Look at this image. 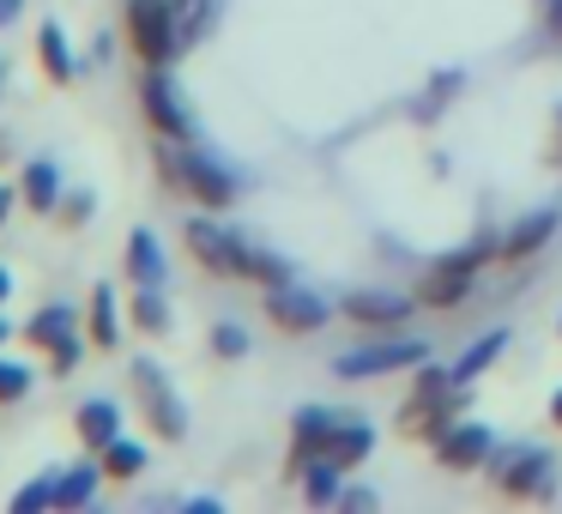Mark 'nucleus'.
<instances>
[{"label": "nucleus", "instance_id": "25", "mask_svg": "<svg viewBox=\"0 0 562 514\" xmlns=\"http://www.w3.org/2000/svg\"><path fill=\"white\" fill-rule=\"evenodd\" d=\"M170 7H176V31H182V49H188V43H194L200 31H206L212 0H170Z\"/></svg>", "mask_w": 562, "mask_h": 514}, {"label": "nucleus", "instance_id": "11", "mask_svg": "<svg viewBox=\"0 0 562 514\" xmlns=\"http://www.w3.org/2000/svg\"><path fill=\"white\" fill-rule=\"evenodd\" d=\"M345 315L363 321V327H400L412 315V297H393V291H351L345 297Z\"/></svg>", "mask_w": 562, "mask_h": 514}, {"label": "nucleus", "instance_id": "22", "mask_svg": "<svg viewBox=\"0 0 562 514\" xmlns=\"http://www.w3.org/2000/svg\"><path fill=\"white\" fill-rule=\"evenodd\" d=\"M502 345H508V333H502V327H496V333H484V339H477L472 351H465L460 364H453V381H472L477 369L490 364V357H502Z\"/></svg>", "mask_w": 562, "mask_h": 514}, {"label": "nucleus", "instance_id": "6", "mask_svg": "<svg viewBox=\"0 0 562 514\" xmlns=\"http://www.w3.org/2000/svg\"><path fill=\"white\" fill-rule=\"evenodd\" d=\"M484 260H490V243L460 248L453 260H436V267H429V279H424V303H436V309L460 303V297L472 291V279H477V267H484Z\"/></svg>", "mask_w": 562, "mask_h": 514}, {"label": "nucleus", "instance_id": "24", "mask_svg": "<svg viewBox=\"0 0 562 514\" xmlns=\"http://www.w3.org/2000/svg\"><path fill=\"white\" fill-rule=\"evenodd\" d=\"M550 231H557V212H532V219H520V231L508 236V255H526V248L550 243Z\"/></svg>", "mask_w": 562, "mask_h": 514}, {"label": "nucleus", "instance_id": "16", "mask_svg": "<svg viewBox=\"0 0 562 514\" xmlns=\"http://www.w3.org/2000/svg\"><path fill=\"white\" fill-rule=\"evenodd\" d=\"M25 339H31V345H49V351H55L61 339H74V309H67V303L37 309V315L25 321Z\"/></svg>", "mask_w": 562, "mask_h": 514}, {"label": "nucleus", "instance_id": "30", "mask_svg": "<svg viewBox=\"0 0 562 514\" xmlns=\"http://www.w3.org/2000/svg\"><path fill=\"white\" fill-rule=\"evenodd\" d=\"M212 351H218V357H243L248 351V333L236 327V321H224V327L212 333Z\"/></svg>", "mask_w": 562, "mask_h": 514}, {"label": "nucleus", "instance_id": "13", "mask_svg": "<svg viewBox=\"0 0 562 514\" xmlns=\"http://www.w3.org/2000/svg\"><path fill=\"white\" fill-rule=\"evenodd\" d=\"M74 424H79V442H86V448H110V442L122 436V412H115V400H86Z\"/></svg>", "mask_w": 562, "mask_h": 514}, {"label": "nucleus", "instance_id": "10", "mask_svg": "<svg viewBox=\"0 0 562 514\" xmlns=\"http://www.w3.org/2000/svg\"><path fill=\"white\" fill-rule=\"evenodd\" d=\"M490 454H496V436H490L484 424H453L448 436H441V466H453V472H472Z\"/></svg>", "mask_w": 562, "mask_h": 514}, {"label": "nucleus", "instance_id": "7", "mask_svg": "<svg viewBox=\"0 0 562 514\" xmlns=\"http://www.w3.org/2000/svg\"><path fill=\"white\" fill-rule=\"evenodd\" d=\"M405 364H424V345L417 339H400V345H363V351H345L339 376L345 381H369V376H387V369H405Z\"/></svg>", "mask_w": 562, "mask_h": 514}, {"label": "nucleus", "instance_id": "4", "mask_svg": "<svg viewBox=\"0 0 562 514\" xmlns=\"http://www.w3.org/2000/svg\"><path fill=\"white\" fill-rule=\"evenodd\" d=\"M134 393H139V405H146V417H151V429L158 436H170V442H182L188 436V412H182V400L170 393V381H164V369L151 364V357H139L134 369Z\"/></svg>", "mask_w": 562, "mask_h": 514}, {"label": "nucleus", "instance_id": "1", "mask_svg": "<svg viewBox=\"0 0 562 514\" xmlns=\"http://www.w3.org/2000/svg\"><path fill=\"white\" fill-rule=\"evenodd\" d=\"M127 37L146 55V67H164L182 49V31H176V7L170 0H127Z\"/></svg>", "mask_w": 562, "mask_h": 514}, {"label": "nucleus", "instance_id": "12", "mask_svg": "<svg viewBox=\"0 0 562 514\" xmlns=\"http://www.w3.org/2000/svg\"><path fill=\"white\" fill-rule=\"evenodd\" d=\"M333 424H339L333 412H303V417H296V442H291V466H296V472H303V466H315L321 454H327Z\"/></svg>", "mask_w": 562, "mask_h": 514}, {"label": "nucleus", "instance_id": "28", "mask_svg": "<svg viewBox=\"0 0 562 514\" xmlns=\"http://www.w3.org/2000/svg\"><path fill=\"white\" fill-rule=\"evenodd\" d=\"M333 490H339V466L315 460V466H308V502H333Z\"/></svg>", "mask_w": 562, "mask_h": 514}, {"label": "nucleus", "instance_id": "3", "mask_svg": "<svg viewBox=\"0 0 562 514\" xmlns=\"http://www.w3.org/2000/svg\"><path fill=\"white\" fill-rule=\"evenodd\" d=\"M188 248H194V260L206 272H218V279H248V255H255V248H248L243 236H231L224 224L194 219L188 224Z\"/></svg>", "mask_w": 562, "mask_h": 514}, {"label": "nucleus", "instance_id": "31", "mask_svg": "<svg viewBox=\"0 0 562 514\" xmlns=\"http://www.w3.org/2000/svg\"><path fill=\"white\" fill-rule=\"evenodd\" d=\"M91 206H98L91 194H67V200H61V212H67L74 224H86V219H91Z\"/></svg>", "mask_w": 562, "mask_h": 514}, {"label": "nucleus", "instance_id": "36", "mask_svg": "<svg viewBox=\"0 0 562 514\" xmlns=\"http://www.w3.org/2000/svg\"><path fill=\"white\" fill-rule=\"evenodd\" d=\"M7 212H13V194H7V188H0V224H7Z\"/></svg>", "mask_w": 562, "mask_h": 514}, {"label": "nucleus", "instance_id": "8", "mask_svg": "<svg viewBox=\"0 0 562 514\" xmlns=\"http://www.w3.org/2000/svg\"><path fill=\"white\" fill-rule=\"evenodd\" d=\"M267 315L279 321L284 333H315V327H327V303H321L315 291H296V284H272Z\"/></svg>", "mask_w": 562, "mask_h": 514}, {"label": "nucleus", "instance_id": "5", "mask_svg": "<svg viewBox=\"0 0 562 514\" xmlns=\"http://www.w3.org/2000/svg\"><path fill=\"white\" fill-rule=\"evenodd\" d=\"M139 103H146V122L158 127L164 139H194V115H188L182 91H176V79L164 74V67H151V74L139 79Z\"/></svg>", "mask_w": 562, "mask_h": 514}, {"label": "nucleus", "instance_id": "9", "mask_svg": "<svg viewBox=\"0 0 562 514\" xmlns=\"http://www.w3.org/2000/svg\"><path fill=\"white\" fill-rule=\"evenodd\" d=\"M496 478L514 496H550V490H557V460H550V454H514Z\"/></svg>", "mask_w": 562, "mask_h": 514}, {"label": "nucleus", "instance_id": "17", "mask_svg": "<svg viewBox=\"0 0 562 514\" xmlns=\"http://www.w3.org/2000/svg\"><path fill=\"white\" fill-rule=\"evenodd\" d=\"M98 478L103 466H74V472L55 478V509H86L91 496H98Z\"/></svg>", "mask_w": 562, "mask_h": 514}, {"label": "nucleus", "instance_id": "19", "mask_svg": "<svg viewBox=\"0 0 562 514\" xmlns=\"http://www.w3.org/2000/svg\"><path fill=\"white\" fill-rule=\"evenodd\" d=\"M37 55H43V74H49L55 86H67V79H74V49H67L61 25H43L37 31Z\"/></svg>", "mask_w": 562, "mask_h": 514}, {"label": "nucleus", "instance_id": "34", "mask_svg": "<svg viewBox=\"0 0 562 514\" xmlns=\"http://www.w3.org/2000/svg\"><path fill=\"white\" fill-rule=\"evenodd\" d=\"M544 13H550V31L562 37V0H544Z\"/></svg>", "mask_w": 562, "mask_h": 514}, {"label": "nucleus", "instance_id": "37", "mask_svg": "<svg viewBox=\"0 0 562 514\" xmlns=\"http://www.w3.org/2000/svg\"><path fill=\"white\" fill-rule=\"evenodd\" d=\"M557 164H562V110H557Z\"/></svg>", "mask_w": 562, "mask_h": 514}, {"label": "nucleus", "instance_id": "18", "mask_svg": "<svg viewBox=\"0 0 562 514\" xmlns=\"http://www.w3.org/2000/svg\"><path fill=\"white\" fill-rule=\"evenodd\" d=\"M369 424H333V436H327V454L321 460H333V466H357L369 454Z\"/></svg>", "mask_w": 562, "mask_h": 514}, {"label": "nucleus", "instance_id": "39", "mask_svg": "<svg viewBox=\"0 0 562 514\" xmlns=\"http://www.w3.org/2000/svg\"><path fill=\"white\" fill-rule=\"evenodd\" d=\"M0 339H7V321H0Z\"/></svg>", "mask_w": 562, "mask_h": 514}, {"label": "nucleus", "instance_id": "33", "mask_svg": "<svg viewBox=\"0 0 562 514\" xmlns=\"http://www.w3.org/2000/svg\"><path fill=\"white\" fill-rule=\"evenodd\" d=\"M19 13H25V0H0V25H13Z\"/></svg>", "mask_w": 562, "mask_h": 514}, {"label": "nucleus", "instance_id": "2", "mask_svg": "<svg viewBox=\"0 0 562 514\" xmlns=\"http://www.w3.org/2000/svg\"><path fill=\"white\" fill-rule=\"evenodd\" d=\"M164 170H170L176 188H188V194L206 200V206H231L236 200V176L224 170V164H212L206 152H164Z\"/></svg>", "mask_w": 562, "mask_h": 514}, {"label": "nucleus", "instance_id": "27", "mask_svg": "<svg viewBox=\"0 0 562 514\" xmlns=\"http://www.w3.org/2000/svg\"><path fill=\"white\" fill-rule=\"evenodd\" d=\"M49 502H55V478H31V484H19L13 509L19 514H37V509H49Z\"/></svg>", "mask_w": 562, "mask_h": 514}, {"label": "nucleus", "instance_id": "20", "mask_svg": "<svg viewBox=\"0 0 562 514\" xmlns=\"http://www.w3.org/2000/svg\"><path fill=\"white\" fill-rule=\"evenodd\" d=\"M115 339H122V315H115V291H110V284H98V291H91V345H103V351H110Z\"/></svg>", "mask_w": 562, "mask_h": 514}, {"label": "nucleus", "instance_id": "14", "mask_svg": "<svg viewBox=\"0 0 562 514\" xmlns=\"http://www.w3.org/2000/svg\"><path fill=\"white\" fill-rule=\"evenodd\" d=\"M19 188H25V206L31 212H55V206H61V170L43 164V158L19 170Z\"/></svg>", "mask_w": 562, "mask_h": 514}, {"label": "nucleus", "instance_id": "23", "mask_svg": "<svg viewBox=\"0 0 562 514\" xmlns=\"http://www.w3.org/2000/svg\"><path fill=\"white\" fill-rule=\"evenodd\" d=\"M134 327H146V333H164V327H170V309H164L158 284H139V297H134Z\"/></svg>", "mask_w": 562, "mask_h": 514}, {"label": "nucleus", "instance_id": "15", "mask_svg": "<svg viewBox=\"0 0 562 514\" xmlns=\"http://www.w3.org/2000/svg\"><path fill=\"white\" fill-rule=\"evenodd\" d=\"M127 272H134V284H164V248L151 231L127 236Z\"/></svg>", "mask_w": 562, "mask_h": 514}, {"label": "nucleus", "instance_id": "21", "mask_svg": "<svg viewBox=\"0 0 562 514\" xmlns=\"http://www.w3.org/2000/svg\"><path fill=\"white\" fill-rule=\"evenodd\" d=\"M139 466H146V448H139V442L115 436L110 448H103V472H110V478H134Z\"/></svg>", "mask_w": 562, "mask_h": 514}, {"label": "nucleus", "instance_id": "38", "mask_svg": "<svg viewBox=\"0 0 562 514\" xmlns=\"http://www.w3.org/2000/svg\"><path fill=\"white\" fill-rule=\"evenodd\" d=\"M550 412H557V424H562V393H557V400H550Z\"/></svg>", "mask_w": 562, "mask_h": 514}, {"label": "nucleus", "instance_id": "26", "mask_svg": "<svg viewBox=\"0 0 562 514\" xmlns=\"http://www.w3.org/2000/svg\"><path fill=\"white\" fill-rule=\"evenodd\" d=\"M25 393H31V369L13 364V357H0V405L25 400Z\"/></svg>", "mask_w": 562, "mask_h": 514}, {"label": "nucleus", "instance_id": "35", "mask_svg": "<svg viewBox=\"0 0 562 514\" xmlns=\"http://www.w3.org/2000/svg\"><path fill=\"white\" fill-rule=\"evenodd\" d=\"M7 297H13V279H7V267H0V303H7Z\"/></svg>", "mask_w": 562, "mask_h": 514}, {"label": "nucleus", "instance_id": "32", "mask_svg": "<svg viewBox=\"0 0 562 514\" xmlns=\"http://www.w3.org/2000/svg\"><path fill=\"white\" fill-rule=\"evenodd\" d=\"M74 364H79V333H74V339L55 345V369H74Z\"/></svg>", "mask_w": 562, "mask_h": 514}, {"label": "nucleus", "instance_id": "29", "mask_svg": "<svg viewBox=\"0 0 562 514\" xmlns=\"http://www.w3.org/2000/svg\"><path fill=\"white\" fill-rule=\"evenodd\" d=\"M248 279H260V284H284V279H291V267H284L279 255H260V248H255V255H248Z\"/></svg>", "mask_w": 562, "mask_h": 514}]
</instances>
